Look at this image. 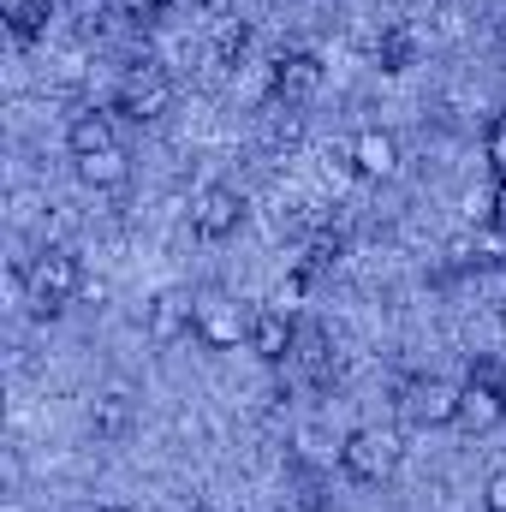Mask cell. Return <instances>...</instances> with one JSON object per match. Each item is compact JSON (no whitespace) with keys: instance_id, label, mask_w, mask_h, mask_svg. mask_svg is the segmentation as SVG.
Masks as SVG:
<instances>
[{"instance_id":"obj_22","label":"cell","mask_w":506,"mask_h":512,"mask_svg":"<svg viewBox=\"0 0 506 512\" xmlns=\"http://www.w3.org/2000/svg\"><path fill=\"white\" fill-rule=\"evenodd\" d=\"M120 12L137 18V24H149V18H161V12H167V0H120Z\"/></svg>"},{"instance_id":"obj_25","label":"cell","mask_w":506,"mask_h":512,"mask_svg":"<svg viewBox=\"0 0 506 512\" xmlns=\"http://www.w3.org/2000/svg\"><path fill=\"white\" fill-rule=\"evenodd\" d=\"M96 512H131V507H96Z\"/></svg>"},{"instance_id":"obj_1","label":"cell","mask_w":506,"mask_h":512,"mask_svg":"<svg viewBox=\"0 0 506 512\" xmlns=\"http://www.w3.org/2000/svg\"><path fill=\"white\" fill-rule=\"evenodd\" d=\"M78 292H84V268H78V256L60 251V245H48L30 262V274H24V304L36 316H60Z\"/></svg>"},{"instance_id":"obj_5","label":"cell","mask_w":506,"mask_h":512,"mask_svg":"<svg viewBox=\"0 0 506 512\" xmlns=\"http://www.w3.org/2000/svg\"><path fill=\"white\" fill-rule=\"evenodd\" d=\"M506 417V382L495 364H477L471 370V382H465V399H459V423L465 429H477V435H489V429H501Z\"/></svg>"},{"instance_id":"obj_20","label":"cell","mask_w":506,"mask_h":512,"mask_svg":"<svg viewBox=\"0 0 506 512\" xmlns=\"http://www.w3.org/2000/svg\"><path fill=\"white\" fill-rule=\"evenodd\" d=\"M268 137H274V143H298V137H304V114H298V108H274Z\"/></svg>"},{"instance_id":"obj_16","label":"cell","mask_w":506,"mask_h":512,"mask_svg":"<svg viewBox=\"0 0 506 512\" xmlns=\"http://www.w3.org/2000/svg\"><path fill=\"white\" fill-rule=\"evenodd\" d=\"M48 18H54V0H6V30L18 42H36L48 30Z\"/></svg>"},{"instance_id":"obj_15","label":"cell","mask_w":506,"mask_h":512,"mask_svg":"<svg viewBox=\"0 0 506 512\" xmlns=\"http://www.w3.org/2000/svg\"><path fill=\"white\" fill-rule=\"evenodd\" d=\"M78 179L90 185V191H120L131 179V155L114 143V149H102V155H90V161H78Z\"/></svg>"},{"instance_id":"obj_8","label":"cell","mask_w":506,"mask_h":512,"mask_svg":"<svg viewBox=\"0 0 506 512\" xmlns=\"http://www.w3.org/2000/svg\"><path fill=\"white\" fill-rule=\"evenodd\" d=\"M459 399H465V382L417 376V382H411V399H405V411H411L423 429H447V423H459Z\"/></svg>"},{"instance_id":"obj_6","label":"cell","mask_w":506,"mask_h":512,"mask_svg":"<svg viewBox=\"0 0 506 512\" xmlns=\"http://www.w3.org/2000/svg\"><path fill=\"white\" fill-rule=\"evenodd\" d=\"M316 90H322V60H316V54H280V60L268 66V96H274V108H304Z\"/></svg>"},{"instance_id":"obj_3","label":"cell","mask_w":506,"mask_h":512,"mask_svg":"<svg viewBox=\"0 0 506 512\" xmlns=\"http://www.w3.org/2000/svg\"><path fill=\"white\" fill-rule=\"evenodd\" d=\"M239 221H245V197H239V185H203V191L191 197V233H197V239L221 245V239L239 233Z\"/></svg>"},{"instance_id":"obj_4","label":"cell","mask_w":506,"mask_h":512,"mask_svg":"<svg viewBox=\"0 0 506 512\" xmlns=\"http://www.w3.org/2000/svg\"><path fill=\"white\" fill-rule=\"evenodd\" d=\"M245 328H251V316H239V304H233L227 292H203V298H197L191 334H197L209 352H233V346L245 340Z\"/></svg>"},{"instance_id":"obj_18","label":"cell","mask_w":506,"mask_h":512,"mask_svg":"<svg viewBox=\"0 0 506 512\" xmlns=\"http://www.w3.org/2000/svg\"><path fill=\"white\" fill-rule=\"evenodd\" d=\"M411 60H417V42H411L405 30H393V36L381 42V66H387V72H405Z\"/></svg>"},{"instance_id":"obj_23","label":"cell","mask_w":506,"mask_h":512,"mask_svg":"<svg viewBox=\"0 0 506 512\" xmlns=\"http://www.w3.org/2000/svg\"><path fill=\"white\" fill-rule=\"evenodd\" d=\"M489 227H501L506 233V179L495 185V215H489Z\"/></svg>"},{"instance_id":"obj_24","label":"cell","mask_w":506,"mask_h":512,"mask_svg":"<svg viewBox=\"0 0 506 512\" xmlns=\"http://www.w3.org/2000/svg\"><path fill=\"white\" fill-rule=\"evenodd\" d=\"M501 60H506V24H501Z\"/></svg>"},{"instance_id":"obj_13","label":"cell","mask_w":506,"mask_h":512,"mask_svg":"<svg viewBox=\"0 0 506 512\" xmlns=\"http://www.w3.org/2000/svg\"><path fill=\"white\" fill-rule=\"evenodd\" d=\"M131 423H137L131 387H102V393L90 399V435H96V441H126Z\"/></svg>"},{"instance_id":"obj_7","label":"cell","mask_w":506,"mask_h":512,"mask_svg":"<svg viewBox=\"0 0 506 512\" xmlns=\"http://www.w3.org/2000/svg\"><path fill=\"white\" fill-rule=\"evenodd\" d=\"M173 108V84L161 78V72H131L126 84H120V96H114V114H126L131 126H155L161 114Z\"/></svg>"},{"instance_id":"obj_9","label":"cell","mask_w":506,"mask_h":512,"mask_svg":"<svg viewBox=\"0 0 506 512\" xmlns=\"http://www.w3.org/2000/svg\"><path fill=\"white\" fill-rule=\"evenodd\" d=\"M191 316H197V298H191V292H179V286H167V292H155V298H149L143 328H149V340H155V346H173L179 334H191Z\"/></svg>"},{"instance_id":"obj_2","label":"cell","mask_w":506,"mask_h":512,"mask_svg":"<svg viewBox=\"0 0 506 512\" xmlns=\"http://www.w3.org/2000/svg\"><path fill=\"white\" fill-rule=\"evenodd\" d=\"M399 459H405V441H399V429H381V423H364L340 441V471L352 483H387L399 471Z\"/></svg>"},{"instance_id":"obj_21","label":"cell","mask_w":506,"mask_h":512,"mask_svg":"<svg viewBox=\"0 0 506 512\" xmlns=\"http://www.w3.org/2000/svg\"><path fill=\"white\" fill-rule=\"evenodd\" d=\"M483 512H506V471L483 477Z\"/></svg>"},{"instance_id":"obj_11","label":"cell","mask_w":506,"mask_h":512,"mask_svg":"<svg viewBox=\"0 0 506 512\" xmlns=\"http://www.w3.org/2000/svg\"><path fill=\"white\" fill-rule=\"evenodd\" d=\"M346 161H352L358 179H393V173H399V137L381 131V126H364L358 137H352Z\"/></svg>"},{"instance_id":"obj_12","label":"cell","mask_w":506,"mask_h":512,"mask_svg":"<svg viewBox=\"0 0 506 512\" xmlns=\"http://www.w3.org/2000/svg\"><path fill=\"white\" fill-rule=\"evenodd\" d=\"M286 364H298V376L310 387H322L334 376V340H328V328L322 322H298V334H292V358Z\"/></svg>"},{"instance_id":"obj_19","label":"cell","mask_w":506,"mask_h":512,"mask_svg":"<svg viewBox=\"0 0 506 512\" xmlns=\"http://www.w3.org/2000/svg\"><path fill=\"white\" fill-rule=\"evenodd\" d=\"M483 155H489L495 179H506V114H495V120H489V131H483Z\"/></svg>"},{"instance_id":"obj_17","label":"cell","mask_w":506,"mask_h":512,"mask_svg":"<svg viewBox=\"0 0 506 512\" xmlns=\"http://www.w3.org/2000/svg\"><path fill=\"white\" fill-rule=\"evenodd\" d=\"M215 54H221V66H239L251 54V24H227L221 42H215Z\"/></svg>"},{"instance_id":"obj_14","label":"cell","mask_w":506,"mask_h":512,"mask_svg":"<svg viewBox=\"0 0 506 512\" xmlns=\"http://www.w3.org/2000/svg\"><path fill=\"white\" fill-rule=\"evenodd\" d=\"M120 137H114V114H72V126H66V149H72V161H90V155H102V149H114Z\"/></svg>"},{"instance_id":"obj_10","label":"cell","mask_w":506,"mask_h":512,"mask_svg":"<svg viewBox=\"0 0 506 512\" xmlns=\"http://www.w3.org/2000/svg\"><path fill=\"white\" fill-rule=\"evenodd\" d=\"M292 334H298V322L286 316V310H274V304H262L251 310V328H245V346H251L262 364H286L292 358Z\"/></svg>"}]
</instances>
